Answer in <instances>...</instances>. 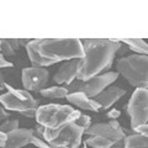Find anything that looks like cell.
Returning a JSON list of instances; mask_svg holds the SVG:
<instances>
[{
	"instance_id": "obj_1",
	"label": "cell",
	"mask_w": 148,
	"mask_h": 148,
	"mask_svg": "<svg viewBox=\"0 0 148 148\" xmlns=\"http://www.w3.org/2000/svg\"><path fill=\"white\" fill-rule=\"evenodd\" d=\"M84 58L77 79L85 82L110 69L115 54L121 48V41L117 40H83Z\"/></svg>"
},
{
	"instance_id": "obj_2",
	"label": "cell",
	"mask_w": 148,
	"mask_h": 148,
	"mask_svg": "<svg viewBox=\"0 0 148 148\" xmlns=\"http://www.w3.org/2000/svg\"><path fill=\"white\" fill-rule=\"evenodd\" d=\"M80 115L79 111L69 105L49 104L40 106L36 112V121L46 127L42 140L46 142L53 141L64 127L74 122Z\"/></svg>"
},
{
	"instance_id": "obj_3",
	"label": "cell",
	"mask_w": 148,
	"mask_h": 148,
	"mask_svg": "<svg viewBox=\"0 0 148 148\" xmlns=\"http://www.w3.org/2000/svg\"><path fill=\"white\" fill-rule=\"evenodd\" d=\"M40 53L46 58L56 62L72 61V59L84 58V47L83 42L75 38L69 40H40L38 41Z\"/></svg>"
},
{
	"instance_id": "obj_4",
	"label": "cell",
	"mask_w": 148,
	"mask_h": 148,
	"mask_svg": "<svg viewBox=\"0 0 148 148\" xmlns=\"http://www.w3.org/2000/svg\"><path fill=\"white\" fill-rule=\"evenodd\" d=\"M116 69L132 86L148 89V56L131 54L122 57L117 61Z\"/></svg>"
},
{
	"instance_id": "obj_5",
	"label": "cell",
	"mask_w": 148,
	"mask_h": 148,
	"mask_svg": "<svg viewBox=\"0 0 148 148\" xmlns=\"http://www.w3.org/2000/svg\"><path fill=\"white\" fill-rule=\"evenodd\" d=\"M6 88L9 91L0 96V100H1L4 108L8 109L9 111L18 112L26 117H36L37 109L40 106L38 101L30 94V91L25 89H14L12 86L8 84Z\"/></svg>"
},
{
	"instance_id": "obj_6",
	"label": "cell",
	"mask_w": 148,
	"mask_h": 148,
	"mask_svg": "<svg viewBox=\"0 0 148 148\" xmlns=\"http://www.w3.org/2000/svg\"><path fill=\"white\" fill-rule=\"evenodd\" d=\"M119 73L116 72H108L101 75H96L91 78L89 80L82 82V80H74L72 84L67 85L66 88L68 89L69 94L72 92H83L88 98H92L98 96L100 92H103L106 88H109L112 83L117 79Z\"/></svg>"
},
{
	"instance_id": "obj_7",
	"label": "cell",
	"mask_w": 148,
	"mask_h": 148,
	"mask_svg": "<svg viewBox=\"0 0 148 148\" xmlns=\"http://www.w3.org/2000/svg\"><path fill=\"white\" fill-rule=\"evenodd\" d=\"M127 114L131 119V128L148 123V89H136L127 105Z\"/></svg>"
},
{
	"instance_id": "obj_8",
	"label": "cell",
	"mask_w": 148,
	"mask_h": 148,
	"mask_svg": "<svg viewBox=\"0 0 148 148\" xmlns=\"http://www.w3.org/2000/svg\"><path fill=\"white\" fill-rule=\"evenodd\" d=\"M84 133L85 128L72 122L64 127L53 141H48L47 143L51 148H79Z\"/></svg>"
},
{
	"instance_id": "obj_9",
	"label": "cell",
	"mask_w": 148,
	"mask_h": 148,
	"mask_svg": "<svg viewBox=\"0 0 148 148\" xmlns=\"http://www.w3.org/2000/svg\"><path fill=\"white\" fill-rule=\"evenodd\" d=\"M49 79L47 69L29 67L22 69V85L27 91H41L45 89Z\"/></svg>"
},
{
	"instance_id": "obj_10",
	"label": "cell",
	"mask_w": 148,
	"mask_h": 148,
	"mask_svg": "<svg viewBox=\"0 0 148 148\" xmlns=\"http://www.w3.org/2000/svg\"><path fill=\"white\" fill-rule=\"evenodd\" d=\"M82 66V59H72L59 67V69L53 75V82L56 84H72L77 79L78 73Z\"/></svg>"
},
{
	"instance_id": "obj_11",
	"label": "cell",
	"mask_w": 148,
	"mask_h": 148,
	"mask_svg": "<svg viewBox=\"0 0 148 148\" xmlns=\"http://www.w3.org/2000/svg\"><path fill=\"white\" fill-rule=\"evenodd\" d=\"M85 133L88 136H100L109 138L111 141L119 142L126 140V135L122 131V128H115L110 123H94L89 128L85 130Z\"/></svg>"
},
{
	"instance_id": "obj_12",
	"label": "cell",
	"mask_w": 148,
	"mask_h": 148,
	"mask_svg": "<svg viewBox=\"0 0 148 148\" xmlns=\"http://www.w3.org/2000/svg\"><path fill=\"white\" fill-rule=\"evenodd\" d=\"M125 94H126V90L122 89V88L109 86L103 92H100L98 96H95L94 100L100 105L101 110H108L116 101H119V99H121Z\"/></svg>"
},
{
	"instance_id": "obj_13",
	"label": "cell",
	"mask_w": 148,
	"mask_h": 148,
	"mask_svg": "<svg viewBox=\"0 0 148 148\" xmlns=\"http://www.w3.org/2000/svg\"><path fill=\"white\" fill-rule=\"evenodd\" d=\"M35 135L34 130L17 128L16 131L8 133V142L4 148H22L31 143V138Z\"/></svg>"
},
{
	"instance_id": "obj_14",
	"label": "cell",
	"mask_w": 148,
	"mask_h": 148,
	"mask_svg": "<svg viewBox=\"0 0 148 148\" xmlns=\"http://www.w3.org/2000/svg\"><path fill=\"white\" fill-rule=\"evenodd\" d=\"M38 41L40 40H32V41H30V43L26 46L27 56H29L31 63L34 64V67L45 68V67L52 66V64H56V63H57L56 61H52V59H49V58H46V57H43V56L40 53Z\"/></svg>"
},
{
	"instance_id": "obj_15",
	"label": "cell",
	"mask_w": 148,
	"mask_h": 148,
	"mask_svg": "<svg viewBox=\"0 0 148 148\" xmlns=\"http://www.w3.org/2000/svg\"><path fill=\"white\" fill-rule=\"evenodd\" d=\"M66 99L71 104L75 105L79 109H83V110H89V111H92V112H98L99 110H101L100 105L96 103L94 99L88 98V96L85 94H83V92H72V94L67 95Z\"/></svg>"
},
{
	"instance_id": "obj_16",
	"label": "cell",
	"mask_w": 148,
	"mask_h": 148,
	"mask_svg": "<svg viewBox=\"0 0 148 148\" xmlns=\"http://www.w3.org/2000/svg\"><path fill=\"white\" fill-rule=\"evenodd\" d=\"M121 43H125L127 47L136 52L137 54H143V56H148V43L145 42L141 38H122L120 40Z\"/></svg>"
},
{
	"instance_id": "obj_17",
	"label": "cell",
	"mask_w": 148,
	"mask_h": 148,
	"mask_svg": "<svg viewBox=\"0 0 148 148\" xmlns=\"http://www.w3.org/2000/svg\"><path fill=\"white\" fill-rule=\"evenodd\" d=\"M125 148H148V136L130 135L125 140Z\"/></svg>"
},
{
	"instance_id": "obj_18",
	"label": "cell",
	"mask_w": 148,
	"mask_h": 148,
	"mask_svg": "<svg viewBox=\"0 0 148 148\" xmlns=\"http://www.w3.org/2000/svg\"><path fill=\"white\" fill-rule=\"evenodd\" d=\"M115 143V141L100 136H89V138L85 140V145L91 148H111Z\"/></svg>"
},
{
	"instance_id": "obj_19",
	"label": "cell",
	"mask_w": 148,
	"mask_h": 148,
	"mask_svg": "<svg viewBox=\"0 0 148 148\" xmlns=\"http://www.w3.org/2000/svg\"><path fill=\"white\" fill-rule=\"evenodd\" d=\"M40 94L45 96V98H67L69 91L66 86H51V88H45L40 91Z\"/></svg>"
},
{
	"instance_id": "obj_20",
	"label": "cell",
	"mask_w": 148,
	"mask_h": 148,
	"mask_svg": "<svg viewBox=\"0 0 148 148\" xmlns=\"http://www.w3.org/2000/svg\"><path fill=\"white\" fill-rule=\"evenodd\" d=\"M20 48L18 40H1V54L3 56H14Z\"/></svg>"
},
{
	"instance_id": "obj_21",
	"label": "cell",
	"mask_w": 148,
	"mask_h": 148,
	"mask_svg": "<svg viewBox=\"0 0 148 148\" xmlns=\"http://www.w3.org/2000/svg\"><path fill=\"white\" fill-rule=\"evenodd\" d=\"M18 120H8L0 126V131L5 132V133H10L12 131H16L18 128Z\"/></svg>"
},
{
	"instance_id": "obj_22",
	"label": "cell",
	"mask_w": 148,
	"mask_h": 148,
	"mask_svg": "<svg viewBox=\"0 0 148 148\" xmlns=\"http://www.w3.org/2000/svg\"><path fill=\"white\" fill-rule=\"evenodd\" d=\"M74 122H75L77 125H79V126L80 127H83V128H89L90 126H91V121H90V117L89 116H86V115H80V116L79 117H78L77 120H75V121H74Z\"/></svg>"
},
{
	"instance_id": "obj_23",
	"label": "cell",
	"mask_w": 148,
	"mask_h": 148,
	"mask_svg": "<svg viewBox=\"0 0 148 148\" xmlns=\"http://www.w3.org/2000/svg\"><path fill=\"white\" fill-rule=\"evenodd\" d=\"M31 143H32L34 146L38 147V148H51L47 142H46L45 140H42V138H40L38 136H36V135L32 136V138H31Z\"/></svg>"
},
{
	"instance_id": "obj_24",
	"label": "cell",
	"mask_w": 148,
	"mask_h": 148,
	"mask_svg": "<svg viewBox=\"0 0 148 148\" xmlns=\"http://www.w3.org/2000/svg\"><path fill=\"white\" fill-rule=\"evenodd\" d=\"M121 115V112H120V110L117 109H111L108 114H106V116H108V119H111V120H116L119 119V116Z\"/></svg>"
},
{
	"instance_id": "obj_25",
	"label": "cell",
	"mask_w": 148,
	"mask_h": 148,
	"mask_svg": "<svg viewBox=\"0 0 148 148\" xmlns=\"http://www.w3.org/2000/svg\"><path fill=\"white\" fill-rule=\"evenodd\" d=\"M136 133H138V135H142V136H148V123L143 125V126H140L137 127L136 130H133Z\"/></svg>"
},
{
	"instance_id": "obj_26",
	"label": "cell",
	"mask_w": 148,
	"mask_h": 148,
	"mask_svg": "<svg viewBox=\"0 0 148 148\" xmlns=\"http://www.w3.org/2000/svg\"><path fill=\"white\" fill-rule=\"evenodd\" d=\"M14 64L11 63V62H8L6 61V58H5V56H0V67H1V69H4V68H6V67H12Z\"/></svg>"
},
{
	"instance_id": "obj_27",
	"label": "cell",
	"mask_w": 148,
	"mask_h": 148,
	"mask_svg": "<svg viewBox=\"0 0 148 148\" xmlns=\"http://www.w3.org/2000/svg\"><path fill=\"white\" fill-rule=\"evenodd\" d=\"M0 142H1V148H4L6 146V142H8V133L5 132H1L0 133Z\"/></svg>"
},
{
	"instance_id": "obj_28",
	"label": "cell",
	"mask_w": 148,
	"mask_h": 148,
	"mask_svg": "<svg viewBox=\"0 0 148 148\" xmlns=\"http://www.w3.org/2000/svg\"><path fill=\"white\" fill-rule=\"evenodd\" d=\"M9 116H10V114L8 112L5 108H3V109H1V119H3V120H6Z\"/></svg>"
},
{
	"instance_id": "obj_29",
	"label": "cell",
	"mask_w": 148,
	"mask_h": 148,
	"mask_svg": "<svg viewBox=\"0 0 148 148\" xmlns=\"http://www.w3.org/2000/svg\"><path fill=\"white\" fill-rule=\"evenodd\" d=\"M111 148H125V141H119V142H116Z\"/></svg>"
},
{
	"instance_id": "obj_30",
	"label": "cell",
	"mask_w": 148,
	"mask_h": 148,
	"mask_svg": "<svg viewBox=\"0 0 148 148\" xmlns=\"http://www.w3.org/2000/svg\"><path fill=\"white\" fill-rule=\"evenodd\" d=\"M109 123H110L112 127H115V128H121V127H120V125H119V122H117V120H110Z\"/></svg>"
},
{
	"instance_id": "obj_31",
	"label": "cell",
	"mask_w": 148,
	"mask_h": 148,
	"mask_svg": "<svg viewBox=\"0 0 148 148\" xmlns=\"http://www.w3.org/2000/svg\"><path fill=\"white\" fill-rule=\"evenodd\" d=\"M84 148H91V147H89V146H86V145H85V146H84Z\"/></svg>"
}]
</instances>
